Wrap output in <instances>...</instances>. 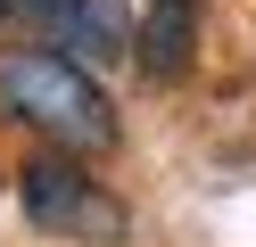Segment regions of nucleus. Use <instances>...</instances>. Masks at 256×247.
I'll use <instances>...</instances> for the list:
<instances>
[{"label":"nucleus","mask_w":256,"mask_h":247,"mask_svg":"<svg viewBox=\"0 0 256 247\" xmlns=\"http://www.w3.org/2000/svg\"><path fill=\"white\" fill-rule=\"evenodd\" d=\"M0 115L25 124V132H42L66 157L116 148V107L91 82V66L66 58V49H0Z\"/></svg>","instance_id":"f257e3e1"},{"label":"nucleus","mask_w":256,"mask_h":247,"mask_svg":"<svg viewBox=\"0 0 256 247\" xmlns=\"http://www.w3.org/2000/svg\"><path fill=\"white\" fill-rule=\"evenodd\" d=\"M17 206H25V223L50 231V239H91V247H116L124 239V206L66 157V148L17 165Z\"/></svg>","instance_id":"f03ea898"},{"label":"nucleus","mask_w":256,"mask_h":247,"mask_svg":"<svg viewBox=\"0 0 256 247\" xmlns=\"http://www.w3.org/2000/svg\"><path fill=\"white\" fill-rule=\"evenodd\" d=\"M34 25L50 41H66V58H83V66H108V58L132 49L124 0H34Z\"/></svg>","instance_id":"7ed1b4c3"},{"label":"nucleus","mask_w":256,"mask_h":247,"mask_svg":"<svg viewBox=\"0 0 256 247\" xmlns=\"http://www.w3.org/2000/svg\"><path fill=\"white\" fill-rule=\"evenodd\" d=\"M198 16L206 0H140V82H182L190 74V49H198Z\"/></svg>","instance_id":"20e7f679"},{"label":"nucleus","mask_w":256,"mask_h":247,"mask_svg":"<svg viewBox=\"0 0 256 247\" xmlns=\"http://www.w3.org/2000/svg\"><path fill=\"white\" fill-rule=\"evenodd\" d=\"M17 16L34 25V0H0V25H17Z\"/></svg>","instance_id":"39448f33"}]
</instances>
